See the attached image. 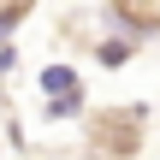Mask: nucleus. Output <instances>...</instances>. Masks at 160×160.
Wrapping results in <instances>:
<instances>
[{
	"instance_id": "nucleus-1",
	"label": "nucleus",
	"mask_w": 160,
	"mask_h": 160,
	"mask_svg": "<svg viewBox=\"0 0 160 160\" xmlns=\"http://www.w3.org/2000/svg\"><path fill=\"white\" fill-rule=\"evenodd\" d=\"M119 12L131 24H160V0H119Z\"/></svg>"
}]
</instances>
